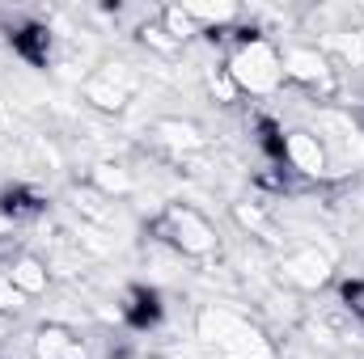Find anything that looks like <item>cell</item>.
Instances as JSON below:
<instances>
[{
  "label": "cell",
  "instance_id": "obj_1",
  "mask_svg": "<svg viewBox=\"0 0 364 359\" xmlns=\"http://www.w3.org/2000/svg\"><path fill=\"white\" fill-rule=\"evenodd\" d=\"M195 343L216 359H275L267 330L225 300H208L195 309Z\"/></svg>",
  "mask_w": 364,
  "mask_h": 359
},
{
  "label": "cell",
  "instance_id": "obj_2",
  "mask_svg": "<svg viewBox=\"0 0 364 359\" xmlns=\"http://www.w3.org/2000/svg\"><path fill=\"white\" fill-rule=\"evenodd\" d=\"M149 233H153L157 245H166L170 254L191 258V263H208V258L220 254V233H216V224H212L199 207H191V203H182V199L161 203V211L149 220Z\"/></svg>",
  "mask_w": 364,
  "mask_h": 359
},
{
  "label": "cell",
  "instance_id": "obj_3",
  "mask_svg": "<svg viewBox=\"0 0 364 359\" xmlns=\"http://www.w3.org/2000/svg\"><path fill=\"white\" fill-rule=\"evenodd\" d=\"M225 72L233 77V85L250 97H272L279 93L288 81H284V55L275 47V38H263V34H242L233 43V51L225 55Z\"/></svg>",
  "mask_w": 364,
  "mask_h": 359
},
{
  "label": "cell",
  "instance_id": "obj_4",
  "mask_svg": "<svg viewBox=\"0 0 364 359\" xmlns=\"http://www.w3.org/2000/svg\"><path fill=\"white\" fill-rule=\"evenodd\" d=\"M305 127L326 148L331 178H348V174L364 170V123L352 110H343V106H314Z\"/></svg>",
  "mask_w": 364,
  "mask_h": 359
},
{
  "label": "cell",
  "instance_id": "obj_5",
  "mask_svg": "<svg viewBox=\"0 0 364 359\" xmlns=\"http://www.w3.org/2000/svg\"><path fill=\"white\" fill-rule=\"evenodd\" d=\"M279 55H284V81L296 85L301 93H309L314 101L331 106L343 93V77L335 72V64L326 60V51L318 43H292Z\"/></svg>",
  "mask_w": 364,
  "mask_h": 359
},
{
  "label": "cell",
  "instance_id": "obj_6",
  "mask_svg": "<svg viewBox=\"0 0 364 359\" xmlns=\"http://www.w3.org/2000/svg\"><path fill=\"white\" fill-rule=\"evenodd\" d=\"M140 89H144V72H140L136 64H127V60H106V64H97L90 77H85L81 97H85V106L97 110V114H123Z\"/></svg>",
  "mask_w": 364,
  "mask_h": 359
},
{
  "label": "cell",
  "instance_id": "obj_7",
  "mask_svg": "<svg viewBox=\"0 0 364 359\" xmlns=\"http://www.w3.org/2000/svg\"><path fill=\"white\" fill-rule=\"evenodd\" d=\"M275 279L284 287H292V292H322L335 279V258L322 245H314V241L292 245V250H284L275 258Z\"/></svg>",
  "mask_w": 364,
  "mask_h": 359
},
{
  "label": "cell",
  "instance_id": "obj_8",
  "mask_svg": "<svg viewBox=\"0 0 364 359\" xmlns=\"http://www.w3.org/2000/svg\"><path fill=\"white\" fill-rule=\"evenodd\" d=\"M149 144H153L157 153H166L170 161H191V157H203L212 140H208V131H203L199 123L166 114V118H153V123H149Z\"/></svg>",
  "mask_w": 364,
  "mask_h": 359
},
{
  "label": "cell",
  "instance_id": "obj_9",
  "mask_svg": "<svg viewBox=\"0 0 364 359\" xmlns=\"http://www.w3.org/2000/svg\"><path fill=\"white\" fill-rule=\"evenodd\" d=\"M279 157L288 161V170L305 182H326L331 178V161H326V148L318 144V136L309 127H288L279 136Z\"/></svg>",
  "mask_w": 364,
  "mask_h": 359
},
{
  "label": "cell",
  "instance_id": "obj_10",
  "mask_svg": "<svg viewBox=\"0 0 364 359\" xmlns=\"http://www.w3.org/2000/svg\"><path fill=\"white\" fill-rule=\"evenodd\" d=\"M30 355L34 359H90V338H81L73 326H38L30 338Z\"/></svg>",
  "mask_w": 364,
  "mask_h": 359
},
{
  "label": "cell",
  "instance_id": "obj_11",
  "mask_svg": "<svg viewBox=\"0 0 364 359\" xmlns=\"http://www.w3.org/2000/svg\"><path fill=\"white\" fill-rule=\"evenodd\" d=\"M85 186H93L102 199H110V203H119V199H127V194H136L140 190V182L132 174V165L127 161H93L90 174H85Z\"/></svg>",
  "mask_w": 364,
  "mask_h": 359
},
{
  "label": "cell",
  "instance_id": "obj_12",
  "mask_svg": "<svg viewBox=\"0 0 364 359\" xmlns=\"http://www.w3.org/2000/svg\"><path fill=\"white\" fill-rule=\"evenodd\" d=\"M0 267L9 270V279L17 283V292L26 296V300H38V296H47L51 292V267H47V258H38V254H13L9 263H0Z\"/></svg>",
  "mask_w": 364,
  "mask_h": 359
},
{
  "label": "cell",
  "instance_id": "obj_13",
  "mask_svg": "<svg viewBox=\"0 0 364 359\" xmlns=\"http://www.w3.org/2000/svg\"><path fill=\"white\" fill-rule=\"evenodd\" d=\"M233 220H237L242 233H250V237H259V241H267V245H279V241H284V237H279V220H275L272 203L237 199V203H233Z\"/></svg>",
  "mask_w": 364,
  "mask_h": 359
},
{
  "label": "cell",
  "instance_id": "obj_14",
  "mask_svg": "<svg viewBox=\"0 0 364 359\" xmlns=\"http://www.w3.org/2000/svg\"><path fill=\"white\" fill-rule=\"evenodd\" d=\"M182 9H186V17L199 26V34H225V26L242 21V4H233V0H216V4L186 0Z\"/></svg>",
  "mask_w": 364,
  "mask_h": 359
},
{
  "label": "cell",
  "instance_id": "obj_15",
  "mask_svg": "<svg viewBox=\"0 0 364 359\" xmlns=\"http://www.w3.org/2000/svg\"><path fill=\"white\" fill-rule=\"evenodd\" d=\"M157 21H161V30H166L178 47H186V43H195V38H199V26L186 17V9H182V4H166V9H157Z\"/></svg>",
  "mask_w": 364,
  "mask_h": 359
},
{
  "label": "cell",
  "instance_id": "obj_16",
  "mask_svg": "<svg viewBox=\"0 0 364 359\" xmlns=\"http://www.w3.org/2000/svg\"><path fill=\"white\" fill-rule=\"evenodd\" d=\"M208 93H212L220 106H233V101L242 97V89L233 85V77L225 72V64H220V68H208Z\"/></svg>",
  "mask_w": 364,
  "mask_h": 359
},
{
  "label": "cell",
  "instance_id": "obj_17",
  "mask_svg": "<svg viewBox=\"0 0 364 359\" xmlns=\"http://www.w3.org/2000/svg\"><path fill=\"white\" fill-rule=\"evenodd\" d=\"M26 309V296L17 292V283L9 279V270L0 267V317H17Z\"/></svg>",
  "mask_w": 364,
  "mask_h": 359
},
{
  "label": "cell",
  "instance_id": "obj_18",
  "mask_svg": "<svg viewBox=\"0 0 364 359\" xmlns=\"http://www.w3.org/2000/svg\"><path fill=\"white\" fill-rule=\"evenodd\" d=\"M343 300H348V313H352V317H364V279L343 287Z\"/></svg>",
  "mask_w": 364,
  "mask_h": 359
},
{
  "label": "cell",
  "instance_id": "obj_19",
  "mask_svg": "<svg viewBox=\"0 0 364 359\" xmlns=\"http://www.w3.org/2000/svg\"><path fill=\"white\" fill-rule=\"evenodd\" d=\"M13 127H17V110L0 97V140H4V136H13Z\"/></svg>",
  "mask_w": 364,
  "mask_h": 359
},
{
  "label": "cell",
  "instance_id": "obj_20",
  "mask_svg": "<svg viewBox=\"0 0 364 359\" xmlns=\"http://www.w3.org/2000/svg\"><path fill=\"white\" fill-rule=\"evenodd\" d=\"M136 359H166V355H136Z\"/></svg>",
  "mask_w": 364,
  "mask_h": 359
},
{
  "label": "cell",
  "instance_id": "obj_21",
  "mask_svg": "<svg viewBox=\"0 0 364 359\" xmlns=\"http://www.w3.org/2000/svg\"><path fill=\"white\" fill-rule=\"evenodd\" d=\"M356 13H360V17H364V4H360V9H356Z\"/></svg>",
  "mask_w": 364,
  "mask_h": 359
}]
</instances>
